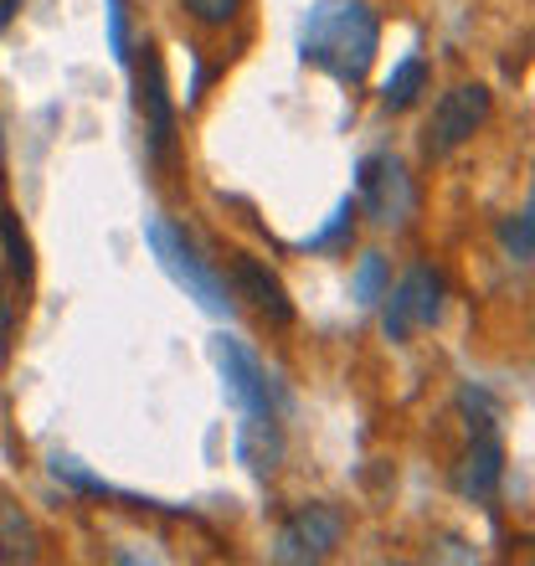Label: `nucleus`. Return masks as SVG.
Returning <instances> with one entry per match:
<instances>
[{
  "label": "nucleus",
  "mask_w": 535,
  "mask_h": 566,
  "mask_svg": "<svg viewBox=\"0 0 535 566\" xmlns=\"http://www.w3.org/2000/svg\"><path fill=\"white\" fill-rule=\"evenodd\" d=\"M238 11H242V0H186V15L207 31H227L238 21Z\"/></svg>",
  "instance_id": "a211bd4d"
},
{
  "label": "nucleus",
  "mask_w": 535,
  "mask_h": 566,
  "mask_svg": "<svg viewBox=\"0 0 535 566\" xmlns=\"http://www.w3.org/2000/svg\"><path fill=\"white\" fill-rule=\"evenodd\" d=\"M145 242H149V253H155V263L170 273V283H176V289H186V298H196V304H201L207 314H217V319H222V314H232L227 279L211 269L207 258H201V248L186 238V227H176L170 217H149V222H145Z\"/></svg>",
  "instance_id": "f03ea898"
},
{
  "label": "nucleus",
  "mask_w": 535,
  "mask_h": 566,
  "mask_svg": "<svg viewBox=\"0 0 535 566\" xmlns=\"http://www.w3.org/2000/svg\"><path fill=\"white\" fill-rule=\"evenodd\" d=\"M391 289V269H387V258L381 253H366L356 263V283H350V294H356V304H381V294Z\"/></svg>",
  "instance_id": "f3484780"
},
{
  "label": "nucleus",
  "mask_w": 535,
  "mask_h": 566,
  "mask_svg": "<svg viewBox=\"0 0 535 566\" xmlns=\"http://www.w3.org/2000/svg\"><path fill=\"white\" fill-rule=\"evenodd\" d=\"M238 459L253 469V474H273L283 459V438L273 418H242L238 428Z\"/></svg>",
  "instance_id": "9b49d317"
},
{
  "label": "nucleus",
  "mask_w": 535,
  "mask_h": 566,
  "mask_svg": "<svg viewBox=\"0 0 535 566\" xmlns=\"http://www.w3.org/2000/svg\"><path fill=\"white\" fill-rule=\"evenodd\" d=\"M356 211H360V201H350V196H345L340 207H335V217H329L325 232L304 238V253H335V248H345V242H350V232H356Z\"/></svg>",
  "instance_id": "dca6fc26"
},
{
  "label": "nucleus",
  "mask_w": 535,
  "mask_h": 566,
  "mask_svg": "<svg viewBox=\"0 0 535 566\" xmlns=\"http://www.w3.org/2000/svg\"><path fill=\"white\" fill-rule=\"evenodd\" d=\"M232 283H238L242 298H253V310L263 314V319H273V325H294V298H289V289H283L279 273L263 269L258 258H248V253L232 258Z\"/></svg>",
  "instance_id": "9d476101"
},
{
  "label": "nucleus",
  "mask_w": 535,
  "mask_h": 566,
  "mask_svg": "<svg viewBox=\"0 0 535 566\" xmlns=\"http://www.w3.org/2000/svg\"><path fill=\"white\" fill-rule=\"evenodd\" d=\"M500 242H505L510 263L531 269V258H535V207H521L515 217H505V222H500Z\"/></svg>",
  "instance_id": "2eb2a0df"
},
{
  "label": "nucleus",
  "mask_w": 535,
  "mask_h": 566,
  "mask_svg": "<svg viewBox=\"0 0 535 566\" xmlns=\"http://www.w3.org/2000/svg\"><path fill=\"white\" fill-rule=\"evenodd\" d=\"M443 279L428 269V263H417L397 289H387V314H381V329H387V340H407L412 329H432L443 319Z\"/></svg>",
  "instance_id": "423d86ee"
},
{
  "label": "nucleus",
  "mask_w": 535,
  "mask_h": 566,
  "mask_svg": "<svg viewBox=\"0 0 535 566\" xmlns=\"http://www.w3.org/2000/svg\"><path fill=\"white\" fill-rule=\"evenodd\" d=\"M139 119H145V149L149 160L176 170L180 149H176V104L165 88V62L155 52V42L139 46Z\"/></svg>",
  "instance_id": "7ed1b4c3"
},
{
  "label": "nucleus",
  "mask_w": 535,
  "mask_h": 566,
  "mask_svg": "<svg viewBox=\"0 0 535 566\" xmlns=\"http://www.w3.org/2000/svg\"><path fill=\"white\" fill-rule=\"evenodd\" d=\"M15 11H21V0H0V31L15 21Z\"/></svg>",
  "instance_id": "aec40b11"
},
{
  "label": "nucleus",
  "mask_w": 535,
  "mask_h": 566,
  "mask_svg": "<svg viewBox=\"0 0 535 566\" xmlns=\"http://www.w3.org/2000/svg\"><path fill=\"white\" fill-rule=\"evenodd\" d=\"M360 207L371 211L376 222H407L417 211V186L407 176V165L397 155H371V160H360Z\"/></svg>",
  "instance_id": "6e6552de"
},
{
  "label": "nucleus",
  "mask_w": 535,
  "mask_h": 566,
  "mask_svg": "<svg viewBox=\"0 0 535 566\" xmlns=\"http://www.w3.org/2000/svg\"><path fill=\"white\" fill-rule=\"evenodd\" d=\"M211 360H217V376H222L227 402L238 407L242 418H273V397H268V376L258 366V356L232 335H217L211 340Z\"/></svg>",
  "instance_id": "0eeeda50"
},
{
  "label": "nucleus",
  "mask_w": 535,
  "mask_h": 566,
  "mask_svg": "<svg viewBox=\"0 0 535 566\" xmlns=\"http://www.w3.org/2000/svg\"><path fill=\"white\" fill-rule=\"evenodd\" d=\"M500 479H505V443L494 438V428H479L474 443H469V453L459 459V474H453V484H459L463 500L484 505V500H494Z\"/></svg>",
  "instance_id": "1a4fd4ad"
},
{
  "label": "nucleus",
  "mask_w": 535,
  "mask_h": 566,
  "mask_svg": "<svg viewBox=\"0 0 535 566\" xmlns=\"http://www.w3.org/2000/svg\"><path fill=\"white\" fill-rule=\"evenodd\" d=\"M36 552H42V536L31 515L0 494V562H36Z\"/></svg>",
  "instance_id": "f8f14e48"
},
{
  "label": "nucleus",
  "mask_w": 535,
  "mask_h": 566,
  "mask_svg": "<svg viewBox=\"0 0 535 566\" xmlns=\"http://www.w3.org/2000/svg\"><path fill=\"white\" fill-rule=\"evenodd\" d=\"M490 88L484 83H459L453 93H443L438 98V108H432V124H428V139H422V149H428L432 160H443V155H453L459 145H469V139L484 129V119H490Z\"/></svg>",
  "instance_id": "39448f33"
},
{
  "label": "nucleus",
  "mask_w": 535,
  "mask_h": 566,
  "mask_svg": "<svg viewBox=\"0 0 535 566\" xmlns=\"http://www.w3.org/2000/svg\"><path fill=\"white\" fill-rule=\"evenodd\" d=\"M345 536V510L329 505V500H314V505H298L289 521H283L279 541H273V562L298 566V562H325Z\"/></svg>",
  "instance_id": "20e7f679"
},
{
  "label": "nucleus",
  "mask_w": 535,
  "mask_h": 566,
  "mask_svg": "<svg viewBox=\"0 0 535 566\" xmlns=\"http://www.w3.org/2000/svg\"><path fill=\"white\" fill-rule=\"evenodd\" d=\"M422 88H428V62H422V57H407L397 73L387 77V88H381V104H387L391 114H401V108H412L417 98H422Z\"/></svg>",
  "instance_id": "4468645a"
},
{
  "label": "nucleus",
  "mask_w": 535,
  "mask_h": 566,
  "mask_svg": "<svg viewBox=\"0 0 535 566\" xmlns=\"http://www.w3.org/2000/svg\"><path fill=\"white\" fill-rule=\"evenodd\" d=\"M381 46V21L366 0H319L298 27V57L345 88H360Z\"/></svg>",
  "instance_id": "f257e3e1"
},
{
  "label": "nucleus",
  "mask_w": 535,
  "mask_h": 566,
  "mask_svg": "<svg viewBox=\"0 0 535 566\" xmlns=\"http://www.w3.org/2000/svg\"><path fill=\"white\" fill-rule=\"evenodd\" d=\"M0 248H6V269H11L15 289L27 294L31 273H36V263H31V238H27V227H21V217H15L6 201H0Z\"/></svg>",
  "instance_id": "ddd939ff"
},
{
  "label": "nucleus",
  "mask_w": 535,
  "mask_h": 566,
  "mask_svg": "<svg viewBox=\"0 0 535 566\" xmlns=\"http://www.w3.org/2000/svg\"><path fill=\"white\" fill-rule=\"evenodd\" d=\"M108 52L119 62L134 57V46H129V0H108Z\"/></svg>",
  "instance_id": "6ab92c4d"
}]
</instances>
